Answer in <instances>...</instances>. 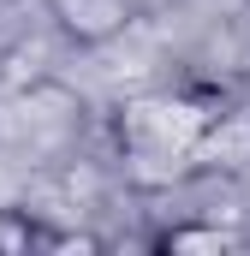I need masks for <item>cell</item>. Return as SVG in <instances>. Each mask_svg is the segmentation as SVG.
Returning <instances> with one entry per match:
<instances>
[{
    "mask_svg": "<svg viewBox=\"0 0 250 256\" xmlns=\"http://www.w3.org/2000/svg\"><path fill=\"white\" fill-rule=\"evenodd\" d=\"M48 18L78 48H102V42H114V36L131 30L137 0H48Z\"/></svg>",
    "mask_w": 250,
    "mask_h": 256,
    "instance_id": "obj_1",
    "label": "cell"
},
{
    "mask_svg": "<svg viewBox=\"0 0 250 256\" xmlns=\"http://www.w3.org/2000/svg\"><path fill=\"white\" fill-rule=\"evenodd\" d=\"M102 238L90 232H54L30 208H0V256H30V250H96Z\"/></svg>",
    "mask_w": 250,
    "mask_h": 256,
    "instance_id": "obj_2",
    "label": "cell"
},
{
    "mask_svg": "<svg viewBox=\"0 0 250 256\" xmlns=\"http://www.w3.org/2000/svg\"><path fill=\"white\" fill-rule=\"evenodd\" d=\"M238 244V232H226V226H214V220H179V226H161L155 238H149V250H232Z\"/></svg>",
    "mask_w": 250,
    "mask_h": 256,
    "instance_id": "obj_3",
    "label": "cell"
}]
</instances>
